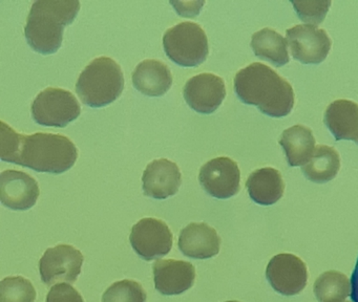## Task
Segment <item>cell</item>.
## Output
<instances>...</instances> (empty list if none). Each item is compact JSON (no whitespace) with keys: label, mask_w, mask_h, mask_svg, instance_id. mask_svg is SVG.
<instances>
[{"label":"cell","mask_w":358,"mask_h":302,"mask_svg":"<svg viewBox=\"0 0 358 302\" xmlns=\"http://www.w3.org/2000/svg\"><path fill=\"white\" fill-rule=\"evenodd\" d=\"M0 157L37 172L59 174L70 170L78 159L74 143L62 134L24 136L11 126L0 123Z\"/></svg>","instance_id":"obj_1"},{"label":"cell","mask_w":358,"mask_h":302,"mask_svg":"<svg viewBox=\"0 0 358 302\" xmlns=\"http://www.w3.org/2000/svg\"><path fill=\"white\" fill-rule=\"evenodd\" d=\"M234 92L245 104L255 105L271 117H284L294 106L292 86L271 67L255 62L238 71Z\"/></svg>","instance_id":"obj_2"},{"label":"cell","mask_w":358,"mask_h":302,"mask_svg":"<svg viewBox=\"0 0 358 302\" xmlns=\"http://www.w3.org/2000/svg\"><path fill=\"white\" fill-rule=\"evenodd\" d=\"M78 0H38L33 3L24 27L29 45L43 55L55 54L62 48L64 29L78 15Z\"/></svg>","instance_id":"obj_3"},{"label":"cell","mask_w":358,"mask_h":302,"mask_svg":"<svg viewBox=\"0 0 358 302\" xmlns=\"http://www.w3.org/2000/svg\"><path fill=\"white\" fill-rule=\"evenodd\" d=\"M124 88L120 65L108 57L92 61L79 76L76 92L87 106L100 108L116 101Z\"/></svg>","instance_id":"obj_4"},{"label":"cell","mask_w":358,"mask_h":302,"mask_svg":"<svg viewBox=\"0 0 358 302\" xmlns=\"http://www.w3.org/2000/svg\"><path fill=\"white\" fill-rule=\"evenodd\" d=\"M163 48L173 62L184 67L202 64L209 52L206 33L194 22H181L167 29L163 36Z\"/></svg>","instance_id":"obj_5"},{"label":"cell","mask_w":358,"mask_h":302,"mask_svg":"<svg viewBox=\"0 0 358 302\" xmlns=\"http://www.w3.org/2000/svg\"><path fill=\"white\" fill-rule=\"evenodd\" d=\"M31 110L33 119L39 125L66 127L80 115L81 107L72 92L49 87L35 98Z\"/></svg>","instance_id":"obj_6"},{"label":"cell","mask_w":358,"mask_h":302,"mask_svg":"<svg viewBox=\"0 0 358 302\" xmlns=\"http://www.w3.org/2000/svg\"><path fill=\"white\" fill-rule=\"evenodd\" d=\"M136 253L146 261L163 257L173 247V236L163 220L148 217L138 222L129 236Z\"/></svg>","instance_id":"obj_7"},{"label":"cell","mask_w":358,"mask_h":302,"mask_svg":"<svg viewBox=\"0 0 358 302\" xmlns=\"http://www.w3.org/2000/svg\"><path fill=\"white\" fill-rule=\"evenodd\" d=\"M83 260V253L73 245L50 247L39 262L41 280L48 287L62 281L74 283L80 275Z\"/></svg>","instance_id":"obj_8"},{"label":"cell","mask_w":358,"mask_h":302,"mask_svg":"<svg viewBox=\"0 0 358 302\" xmlns=\"http://www.w3.org/2000/svg\"><path fill=\"white\" fill-rule=\"evenodd\" d=\"M286 40L293 58L303 64H320L331 50L330 37L317 25H295L287 29Z\"/></svg>","instance_id":"obj_9"},{"label":"cell","mask_w":358,"mask_h":302,"mask_svg":"<svg viewBox=\"0 0 358 302\" xmlns=\"http://www.w3.org/2000/svg\"><path fill=\"white\" fill-rule=\"evenodd\" d=\"M199 180L211 196L220 199H230L240 191V168L230 157H215L202 166Z\"/></svg>","instance_id":"obj_10"},{"label":"cell","mask_w":358,"mask_h":302,"mask_svg":"<svg viewBox=\"0 0 358 302\" xmlns=\"http://www.w3.org/2000/svg\"><path fill=\"white\" fill-rule=\"evenodd\" d=\"M266 277L278 293L285 296L297 295L307 285V266L293 254H278L268 264Z\"/></svg>","instance_id":"obj_11"},{"label":"cell","mask_w":358,"mask_h":302,"mask_svg":"<svg viewBox=\"0 0 358 302\" xmlns=\"http://www.w3.org/2000/svg\"><path fill=\"white\" fill-rule=\"evenodd\" d=\"M183 96L190 108L203 115H210L225 99V82L213 73H200L186 82Z\"/></svg>","instance_id":"obj_12"},{"label":"cell","mask_w":358,"mask_h":302,"mask_svg":"<svg viewBox=\"0 0 358 302\" xmlns=\"http://www.w3.org/2000/svg\"><path fill=\"white\" fill-rule=\"evenodd\" d=\"M41 190L30 174L6 170L0 174V199L3 206L16 211H26L36 205Z\"/></svg>","instance_id":"obj_13"},{"label":"cell","mask_w":358,"mask_h":302,"mask_svg":"<svg viewBox=\"0 0 358 302\" xmlns=\"http://www.w3.org/2000/svg\"><path fill=\"white\" fill-rule=\"evenodd\" d=\"M144 194L156 199L173 196L182 184V174L177 164L167 159H155L148 164L142 176Z\"/></svg>","instance_id":"obj_14"},{"label":"cell","mask_w":358,"mask_h":302,"mask_svg":"<svg viewBox=\"0 0 358 302\" xmlns=\"http://www.w3.org/2000/svg\"><path fill=\"white\" fill-rule=\"evenodd\" d=\"M155 287L162 295H180L188 291L196 280V268L181 260H157L154 264Z\"/></svg>","instance_id":"obj_15"},{"label":"cell","mask_w":358,"mask_h":302,"mask_svg":"<svg viewBox=\"0 0 358 302\" xmlns=\"http://www.w3.org/2000/svg\"><path fill=\"white\" fill-rule=\"evenodd\" d=\"M179 249L194 259H208L219 254L221 237L205 222H192L180 233Z\"/></svg>","instance_id":"obj_16"},{"label":"cell","mask_w":358,"mask_h":302,"mask_svg":"<svg viewBox=\"0 0 358 302\" xmlns=\"http://www.w3.org/2000/svg\"><path fill=\"white\" fill-rule=\"evenodd\" d=\"M133 84L138 92L145 96H164L173 85V75L165 63L148 59L136 67Z\"/></svg>","instance_id":"obj_17"},{"label":"cell","mask_w":358,"mask_h":302,"mask_svg":"<svg viewBox=\"0 0 358 302\" xmlns=\"http://www.w3.org/2000/svg\"><path fill=\"white\" fill-rule=\"evenodd\" d=\"M335 140L358 142V104L351 100H336L329 105L324 117Z\"/></svg>","instance_id":"obj_18"},{"label":"cell","mask_w":358,"mask_h":302,"mask_svg":"<svg viewBox=\"0 0 358 302\" xmlns=\"http://www.w3.org/2000/svg\"><path fill=\"white\" fill-rule=\"evenodd\" d=\"M249 196L255 203L270 206L278 203L285 192V182L278 170L271 167L255 170L246 182Z\"/></svg>","instance_id":"obj_19"},{"label":"cell","mask_w":358,"mask_h":302,"mask_svg":"<svg viewBox=\"0 0 358 302\" xmlns=\"http://www.w3.org/2000/svg\"><path fill=\"white\" fill-rule=\"evenodd\" d=\"M287 161L291 167L305 166L309 163L315 150V138L310 128L294 125L284 130L280 138Z\"/></svg>","instance_id":"obj_20"},{"label":"cell","mask_w":358,"mask_h":302,"mask_svg":"<svg viewBox=\"0 0 358 302\" xmlns=\"http://www.w3.org/2000/svg\"><path fill=\"white\" fill-rule=\"evenodd\" d=\"M251 48L255 56L274 66H284L289 62L288 42L274 29L267 27L253 34Z\"/></svg>","instance_id":"obj_21"},{"label":"cell","mask_w":358,"mask_h":302,"mask_svg":"<svg viewBox=\"0 0 358 302\" xmlns=\"http://www.w3.org/2000/svg\"><path fill=\"white\" fill-rule=\"evenodd\" d=\"M341 168V157L336 149L327 145L315 147L313 157L309 163L301 168L306 178L316 184L330 182L338 173Z\"/></svg>","instance_id":"obj_22"},{"label":"cell","mask_w":358,"mask_h":302,"mask_svg":"<svg viewBox=\"0 0 358 302\" xmlns=\"http://www.w3.org/2000/svg\"><path fill=\"white\" fill-rule=\"evenodd\" d=\"M313 291L320 302H343L351 295V281L338 271H328L316 279Z\"/></svg>","instance_id":"obj_23"},{"label":"cell","mask_w":358,"mask_h":302,"mask_svg":"<svg viewBox=\"0 0 358 302\" xmlns=\"http://www.w3.org/2000/svg\"><path fill=\"white\" fill-rule=\"evenodd\" d=\"M36 297L34 285L24 277H6L0 282V302H35Z\"/></svg>","instance_id":"obj_24"},{"label":"cell","mask_w":358,"mask_h":302,"mask_svg":"<svg viewBox=\"0 0 358 302\" xmlns=\"http://www.w3.org/2000/svg\"><path fill=\"white\" fill-rule=\"evenodd\" d=\"M146 299L145 289L134 280L115 282L102 296V302H146Z\"/></svg>","instance_id":"obj_25"},{"label":"cell","mask_w":358,"mask_h":302,"mask_svg":"<svg viewBox=\"0 0 358 302\" xmlns=\"http://www.w3.org/2000/svg\"><path fill=\"white\" fill-rule=\"evenodd\" d=\"M293 6L299 19L312 25L320 24L326 18L327 13L331 6L330 0H307V1H293Z\"/></svg>","instance_id":"obj_26"},{"label":"cell","mask_w":358,"mask_h":302,"mask_svg":"<svg viewBox=\"0 0 358 302\" xmlns=\"http://www.w3.org/2000/svg\"><path fill=\"white\" fill-rule=\"evenodd\" d=\"M47 302H85V300L72 285L57 283L48 293Z\"/></svg>","instance_id":"obj_27"},{"label":"cell","mask_w":358,"mask_h":302,"mask_svg":"<svg viewBox=\"0 0 358 302\" xmlns=\"http://www.w3.org/2000/svg\"><path fill=\"white\" fill-rule=\"evenodd\" d=\"M351 298L353 302H358V257L356 260L355 268H354L353 273H352Z\"/></svg>","instance_id":"obj_28"},{"label":"cell","mask_w":358,"mask_h":302,"mask_svg":"<svg viewBox=\"0 0 358 302\" xmlns=\"http://www.w3.org/2000/svg\"><path fill=\"white\" fill-rule=\"evenodd\" d=\"M226 302H238V301H226Z\"/></svg>","instance_id":"obj_29"},{"label":"cell","mask_w":358,"mask_h":302,"mask_svg":"<svg viewBox=\"0 0 358 302\" xmlns=\"http://www.w3.org/2000/svg\"><path fill=\"white\" fill-rule=\"evenodd\" d=\"M343 302H349V301H343Z\"/></svg>","instance_id":"obj_30"},{"label":"cell","mask_w":358,"mask_h":302,"mask_svg":"<svg viewBox=\"0 0 358 302\" xmlns=\"http://www.w3.org/2000/svg\"><path fill=\"white\" fill-rule=\"evenodd\" d=\"M357 144H358V142H357Z\"/></svg>","instance_id":"obj_31"}]
</instances>
